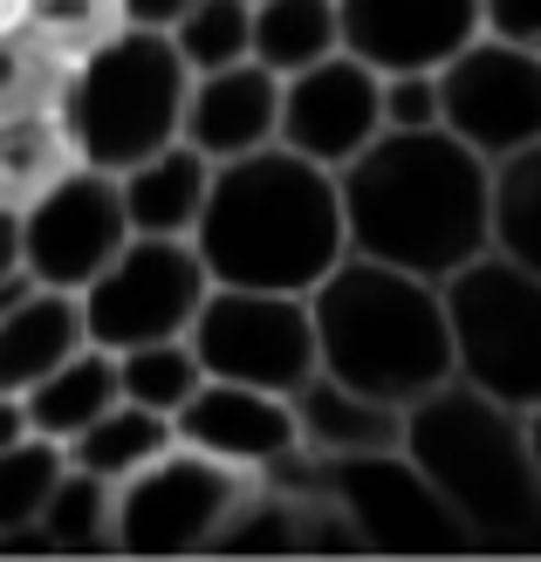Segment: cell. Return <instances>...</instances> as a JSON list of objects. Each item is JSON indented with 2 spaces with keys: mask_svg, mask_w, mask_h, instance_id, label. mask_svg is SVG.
Returning <instances> with one entry per match:
<instances>
[{
  "mask_svg": "<svg viewBox=\"0 0 541 562\" xmlns=\"http://www.w3.org/2000/svg\"><path fill=\"white\" fill-rule=\"evenodd\" d=\"M185 145H199L213 165L281 145V76L253 55L226 69H199L185 90Z\"/></svg>",
  "mask_w": 541,
  "mask_h": 562,
  "instance_id": "cell-16",
  "label": "cell"
},
{
  "mask_svg": "<svg viewBox=\"0 0 541 562\" xmlns=\"http://www.w3.org/2000/svg\"><path fill=\"white\" fill-rule=\"evenodd\" d=\"M384 131V76L350 48L281 76V145L343 172V165Z\"/></svg>",
  "mask_w": 541,
  "mask_h": 562,
  "instance_id": "cell-13",
  "label": "cell"
},
{
  "mask_svg": "<svg viewBox=\"0 0 541 562\" xmlns=\"http://www.w3.org/2000/svg\"><path fill=\"white\" fill-rule=\"evenodd\" d=\"M336 186H343L350 255L446 281L494 247V165L446 124L377 131L336 172Z\"/></svg>",
  "mask_w": 541,
  "mask_h": 562,
  "instance_id": "cell-1",
  "label": "cell"
},
{
  "mask_svg": "<svg viewBox=\"0 0 541 562\" xmlns=\"http://www.w3.org/2000/svg\"><path fill=\"white\" fill-rule=\"evenodd\" d=\"M480 8H487V35L541 55V0H480Z\"/></svg>",
  "mask_w": 541,
  "mask_h": 562,
  "instance_id": "cell-32",
  "label": "cell"
},
{
  "mask_svg": "<svg viewBox=\"0 0 541 562\" xmlns=\"http://www.w3.org/2000/svg\"><path fill=\"white\" fill-rule=\"evenodd\" d=\"M247 487L253 473H234L226 460L192 453V446L172 439L145 473H131L117 487L110 549L117 555H213Z\"/></svg>",
  "mask_w": 541,
  "mask_h": 562,
  "instance_id": "cell-7",
  "label": "cell"
},
{
  "mask_svg": "<svg viewBox=\"0 0 541 562\" xmlns=\"http://www.w3.org/2000/svg\"><path fill=\"white\" fill-rule=\"evenodd\" d=\"M110 357H117V398L165 412V418H179V405L206 384V363H199L192 336H158V344H131Z\"/></svg>",
  "mask_w": 541,
  "mask_h": 562,
  "instance_id": "cell-24",
  "label": "cell"
},
{
  "mask_svg": "<svg viewBox=\"0 0 541 562\" xmlns=\"http://www.w3.org/2000/svg\"><path fill=\"white\" fill-rule=\"evenodd\" d=\"M27 274V247H21V206H0V289Z\"/></svg>",
  "mask_w": 541,
  "mask_h": 562,
  "instance_id": "cell-33",
  "label": "cell"
},
{
  "mask_svg": "<svg viewBox=\"0 0 541 562\" xmlns=\"http://www.w3.org/2000/svg\"><path fill=\"white\" fill-rule=\"evenodd\" d=\"M528 453H534V487H541V405L528 412Z\"/></svg>",
  "mask_w": 541,
  "mask_h": 562,
  "instance_id": "cell-36",
  "label": "cell"
},
{
  "mask_svg": "<svg viewBox=\"0 0 541 562\" xmlns=\"http://www.w3.org/2000/svg\"><path fill=\"white\" fill-rule=\"evenodd\" d=\"M336 14H343V48L377 76L446 69L487 27L480 0H336Z\"/></svg>",
  "mask_w": 541,
  "mask_h": 562,
  "instance_id": "cell-15",
  "label": "cell"
},
{
  "mask_svg": "<svg viewBox=\"0 0 541 562\" xmlns=\"http://www.w3.org/2000/svg\"><path fill=\"white\" fill-rule=\"evenodd\" d=\"M192 247L206 261V274L226 281V289L308 295L350 255L343 186H336L329 165L302 158L289 145L226 158V165H213V192L192 227Z\"/></svg>",
  "mask_w": 541,
  "mask_h": 562,
  "instance_id": "cell-2",
  "label": "cell"
},
{
  "mask_svg": "<svg viewBox=\"0 0 541 562\" xmlns=\"http://www.w3.org/2000/svg\"><path fill=\"white\" fill-rule=\"evenodd\" d=\"M117 192H124L131 234H179V240H192L199 213H206V192H213V158L199 145H185V137H172L165 151L124 165Z\"/></svg>",
  "mask_w": 541,
  "mask_h": 562,
  "instance_id": "cell-19",
  "label": "cell"
},
{
  "mask_svg": "<svg viewBox=\"0 0 541 562\" xmlns=\"http://www.w3.org/2000/svg\"><path fill=\"white\" fill-rule=\"evenodd\" d=\"M295 432L308 460H357V453H384L405 446V405H384L370 391L316 371L295 391Z\"/></svg>",
  "mask_w": 541,
  "mask_h": 562,
  "instance_id": "cell-18",
  "label": "cell"
},
{
  "mask_svg": "<svg viewBox=\"0 0 541 562\" xmlns=\"http://www.w3.org/2000/svg\"><path fill=\"white\" fill-rule=\"evenodd\" d=\"M192 0H124V21H145V27H172Z\"/></svg>",
  "mask_w": 541,
  "mask_h": 562,
  "instance_id": "cell-34",
  "label": "cell"
},
{
  "mask_svg": "<svg viewBox=\"0 0 541 562\" xmlns=\"http://www.w3.org/2000/svg\"><path fill=\"white\" fill-rule=\"evenodd\" d=\"M21 21H35L42 35L76 63V55L97 48L110 27H124V0H21Z\"/></svg>",
  "mask_w": 541,
  "mask_h": 562,
  "instance_id": "cell-30",
  "label": "cell"
},
{
  "mask_svg": "<svg viewBox=\"0 0 541 562\" xmlns=\"http://www.w3.org/2000/svg\"><path fill=\"white\" fill-rule=\"evenodd\" d=\"M316 357L329 378H343L384 405H418L425 391L452 384V329H446V295L439 281L412 268L343 255L316 289Z\"/></svg>",
  "mask_w": 541,
  "mask_h": 562,
  "instance_id": "cell-3",
  "label": "cell"
},
{
  "mask_svg": "<svg viewBox=\"0 0 541 562\" xmlns=\"http://www.w3.org/2000/svg\"><path fill=\"white\" fill-rule=\"evenodd\" d=\"M452 329V378L487 398L534 412L541 405V274L507 255H473L439 281Z\"/></svg>",
  "mask_w": 541,
  "mask_h": 562,
  "instance_id": "cell-6",
  "label": "cell"
},
{
  "mask_svg": "<svg viewBox=\"0 0 541 562\" xmlns=\"http://www.w3.org/2000/svg\"><path fill=\"white\" fill-rule=\"evenodd\" d=\"M192 350L206 363V378L261 384L281 398H295L323 371L308 295L289 289H226V281H213V295L192 316Z\"/></svg>",
  "mask_w": 541,
  "mask_h": 562,
  "instance_id": "cell-8",
  "label": "cell"
},
{
  "mask_svg": "<svg viewBox=\"0 0 541 562\" xmlns=\"http://www.w3.org/2000/svg\"><path fill=\"white\" fill-rule=\"evenodd\" d=\"M27 432H35V426H27V405L14 398V391H0V453H8V446H21Z\"/></svg>",
  "mask_w": 541,
  "mask_h": 562,
  "instance_id": "cell-35",
  "label": "cell"
},
{
  "mask_svg": "<svg viewBox=\"0 0 541 562\" xmlns=\"http://www.w3.org/2000/svg\"><path fill=\"white\" fill-rule=\"evenodd\" d=\"M69 55L55 48L35 21H0V117L14 110H63Z\"/></svg>",
  "mask_w": 541,
  "mask_h": 562,
  "instance_id": "cell-25",
  "label": "cell"
},
{
  "mask_svg": "<svg viewBox=\"0 0 541 562\" xmlns=\"http://www.w3.org/2000/svg\"><path fill=\"white\" fill-rule=\"evenodd\" d=\"M76 165L63 110H14L0 117V206H27Z\"/></svg>",
  "mask_w": 541,
  "mask_h": 562,
  "instance_id": "cell-22",
  "label": "cell"
},
{
  "mask_svg": "<svg viewBox=\"0 0 541 562\" xmlns=\"http://www.w3.org/2000/svg\"><path fill=\"white\" fill-rule=\"evenodd\" d=\"M110 528H117V487L69 467L63 481H55V494H48V508H42L27 542H42V549H110Z\"/></svg>",
  "mask_w": 541,
  "mask_h": 562,
  "instance_id": "cell-28",
  "label": "cell"
},
{
  "mask_svg": "<svg viewBox=\"0 0 541 562\" xmlns=\"http://www.w3.org/2000/svg\"><path fill=\"white\" fill-rule=\"evenodd\" d=\"M172 439L192 446V453H213L234 473H274L302 453V432H295V398L281 391H261V384H226V378H206L179 405L172 418Z\"/></svg>",
  "mask_w": 541,
  "mask_h": 562,
  "instance_id": "cell-14",
  "label": "cell"
},
{
  "mask_svg": "<svg viewBox=\"0 0 541 562\" xmlns=\"http://www.w3.org/2000/svg\"><path fill=\"white\" fill-rule=\"evenodd\" d=\"M185 90L192 69L165 27L145 21L110 27L97 48L76 55L63 82V124L76 158L124 172V165L165 151L172 137H185Z\"/></svg>",
  "mask_w": 541,
  "mask_h": 562,
  "instance_id": "cell-5",
  "label": "cell"
},
{
  "mask_svg": "<svg viewBox=\"0 0 541 562\" xmlns=\"http://www.w3.org/2000/svg\"><path fill=\"white\" fill-rule=\"evenodd\" d=\"M131 240V213L117 172L103 165H69L48 192L21 206V247H27V274L48 289H90V281L117 261V247Z\"/></svg>",
  "mask_w": 541,
  "mask_h": 562,
  "instance_id": "cell-12",
  "label": "cell"
},
{
  "mask_svg": "<svg viewBox=\"0 0 541 562\" xmlns=\"http://www.w3.org/2000/svg\"><path fill=\"white\" fill-rule=\"evenodd\" d=\"M439 124V69L384 76V131H432Z\"/></svg>",
  "mask_w": 541,
  "mask_h": 562,
  "instance_id": "cell-31",
  "label": "cell"
},
{
  "mask_svg": "<svg viewBox=\"0 0 541 562\" xmlns=\"http://www.w3.org/2000/svg\"><path fill=\"white\" fill-rule=\"evenodd\" d=\"M336 48H343L336 0H253V63H268L274 76H295Z\"/></svg>",
  "mask_w": 541,
  "mask_h": 562,
  "instance_id": "cell-23",
  "label": "cell"
},
{
  "mask_svg": "<svg viewBox=\"0 0 541 562\" xmlns=\"http://www.w3.org/2000/svg\"><path fill=\"white\" fill-rule=\"evenodd\" d=\"M90 344V323H82V295L76 289H48V281L21 274L0 289V391H21L48 378L63 357H76Z\"/></svg>",
  "mask_w": 541,
  "mask_h": 562,
  "instance_id": "cell-17",
  "label": "cell"
},
{
  "mask_svg": "<svg viewBox=\"0 0 541 562\" xmlns=\"http://www.w3.org/2000/svg\"><path fill=\"white\" fill-rule=\"evenodd\" d=\"M63 473H69V453L55 439H42V432H27L21 446L0 453V542L8 549L35 536V521H42V508H48V494H55Z\"/></svg>",
  "mask_w": 541,
  "mask_h": 562,
  "instance_id": "cell-27",
  "label": "cell"
},
{
  "mask_svg": "<svg viewBox=\"0 0 541 562\" xmlns=\"http://www.w3.org/2000/svg\"><path fill=\"white\" fill-rule=\"evenodd\" d=\"M405 453L473 542H507L541 528V487L528 453V412L473 384H439L405 405Z\"/></svg>",
  "mask_w": 541,
  "mask_h": 562,
  "instance_id": "cell-4",
  "label": "cell"
},
{
  "mask_svg": "<svg viewBox=\"0 0 541 562\" xmlns=\"http://www.w3.org/2000/svg\"><path fill=\"white\" fill-rule=\"evenodd\" d=\"M21 14V0H0V21H14Z\"/></svg>",
  "mask_w": 541,
  "mask_h": 562,
  "instance_id": "cell-37",
  "label": "cell"
},
{
  "mask_svg": "<svg viewBox=\"0 0 541 562\" xmlns=\"http://www.w3.org/2000/svg\"><path fill=\"white\" fill-rule=\"evenodd\" d=\"M494 255L541 274V137L494 165Z\"/></svg>",
  "mask_w": 541,
  "mask_h": 562,
  "instance_id": "cell-26",
  "label": "cell"
},
{
  "mask_svg": "<svg viewBox=\"0 0 541 562\" xmlns=\"http://www.w3.org/2000/svg\"><path fill=\"white\" fill-rule=\"evenodd\" d=\"M165 446H172V418L117 398V405L97 418V426H82L63 453H69V467L97 473V481H110V487H124L131 473H145V467L165 453Z\"/></svg>",
  "mask_w": 541,
  "mask_h": 562,
  "instance_id": "cell-21",
  "label": "cell"
},
{
  "mask_svg": "<svg viewBox=\"0 0 541 562\" xmlns=\"http://www.w3.org/2000/svg\"><path fill=\"white\" fill-rule=\"evenodd\" d=\"M27 405V426H35L42 439L69 446L82 426H97V418L117 405V357H110L103 344H82L76 357H63L48 378H35L21 391Z\"/></svg>",
  "mask_w": 541,
  "mask_h": 562,
  "instance_id": "cell-20",
  "label": "cell"
},
{
  "mask_svg": "<svg viewBox=\"0 0 541 562\" xmlns=\"http://www.w3.org/2000/svg\"><path fill=\"white\" fill-rule=\"evenodd\" d=\"M82 295V323L90 344L103 350H131V344H158V336H192L199 302L213 295V274L199 261V247L179 234H131Z\"/></svg>",
  "mask_w": 541,
  "mask_h": 562,
  "instance_id": "cell-9",
  "label": "cell"
},
{
  "mask_svg": "<svg viewBox=\"0 0 541 562\" xmlns=\"http://www.w3.org/2000/svg\"><path fill=\"white\" fill-rule=\"evenodd\" d=\"M172 48L185 55V69H226L253 55V0H192V8L165 27Z\"/></svg>",
  "mask_w": 541,
  "mask_h": 562,
  "instance_id": "cell-29",
  "label": "cell"
},
{
  "mask_svg": "<svg viewBox=\"0 0 541 562\" xmlns=\"http://www.w3.org/2000/svg\"><path fill=\"white\" fill-rule=\"evenodd\" d=\"M316 481L336 501V515L350 521L357 549H460L473 542L460 515L439 501V487L412 467L405 446L357 460H316Z\"/></svg>",
  "mask_w": 541,
  "mask_h": 562,
  "instance_id": "cell-11",
  "label": "cell"
},
{
  "mask_svg": "<svg viewBox=\"0 0 541 562\" xmlns=\"http://www.w3.org/2000/svg\"><path fill=\"white\" fill-rule=\"evenodd\" d=\"M439 124L460 145H473L487 165L534 145L541 137V55L480 27L439 69Z\"/></svg>",
  "mask_w": 541,
  "mask_h": 562,
  "instance_id": "cell-10",
  "label": "cell"
}]
</instances>
